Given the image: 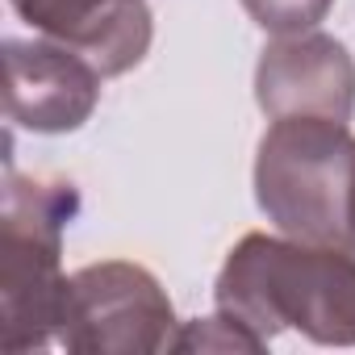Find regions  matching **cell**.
I'll use <instances>...</instances> for the list:
<instances>
[{
	"label": "cell",
	"instance_id": "2",
	"mask_svg": "<svg viewBox=\"0 0 355 355\" xmlns=\"http://www.w3.org/2000/svg\"><path fill=\"white\" fill-rule=\"evenodd\" d=\"M80 214L71 180H34L5 167L0 193V347L9 355L59 347L63 230Z\"/></svg>",
	"mask_w": 355,
	"mask_h": 355
},
{
	"label": "cell",
	"instance_id": "9",
	"mask_svg": "<svg viewBox=\"0 0 355 355\" xmlns=\"http://www.w3.org/2000/svg\"><path fill=\"white\" fill-rule=\"evenodd\" d=\"M171 351H268L251 330H243L234 318L214 313V318H193L180 326Z\"/></svg>",
	"mask_w": 355,
	"mask_h": 355
},
{
	"label": "cell",
	"instance_id": "6",
	"mask_svg": "<svg viewBox=\"0 0 355 355\" xmlns=\"http://www.w3.org/2000/svg\"><path fill=\"white\" fill-rule=\"evenodd\" d=\"M255 101L276 117H330L351 121L355 113V59L322 30L272 38L255 63Z\"/></svg>",
	"mask_w": 355,
	"mask_h": 355
},
{
	"label": "cell",
	"instance_id": "3",
	"mask_svg": "<svg viewBox=\"0 0 355 355\" xmlns=\"http://www.w3.org/2000/svg\"><path fill=\"white\" fill-rule=\"evenodd\" d=\"M255 205L288 239L355 247V134L330 117H276L255 150Z\"/></svg>",
	"mask_w": 355,
	"mask_h": 355
},
{
	"label": "cell",
	"instance_id": "1",
	"mask_svg": "<svg viewBox=\"0 0 355 355\" xmlns=\"http://www.w3.org/2000/svg\"><path fill=\"white\" fill-rule=\"evenodd\" d=\"M214 305L263 347L280 330L318 347H355V247L243 234L218 272Z\"/></svg>",
	"mask_w": 355,
	"mask_h": 355
},
{
	"label": "cell",
	"instance_id": "5",
	"mask_svg": "<svg viewBox=\"0 0 355 355\" xmlns=\"http://www.w3.org/2000/svg\"><path fill=\"white\" fill-rule=\"evenodd\" d=\"M101 71L51 38H5V113L30 134H71L101 105Z\"/></svg>",
	"mask_w": 355,
	"mask_h": 355
},
{
	"label": "cell",
	"instance_id": "8",
	"mask_svg": "<svg viewBox=\"0 0 355 355\" xmlns=\"http://www.w3.org/2000/svg\"><path fill=\"white\" fill-rule=\"evenodd\" d=\"M247 17L272 34V38H293V34H309L326 21V13L334 9V0H243Z\"/></svg>",
	"mask_w": 355,
	"mask_h": 355
},
{
	"label": "cell",
	"instance_id": "4",
	"mask_svg": "<svg viewBox=\"0 0 355 355\" xmlns=\"http://www.w3.org/2000/svg\"><path fill=\"white\" fill-rule=\"evenodd\" d=\"M171 297L134 259H101L67 276L59 347L76 355H159L175 347Z\"/></svg>",
	"mask_w": 355,
	"mask_h": 355
},
{
	"label": "cell",
	"instance_id": "7",
	"mask_svg": "<svg viewBox=\"0 0 355 355\" xmlns=\"http://www.w3.org/2000/svg\"><path fill=\"white\" fill-rule=\"evenodd\" d=\"M42 38L80 51L105 80L134 71L155 38L146 0H9Z\"/></svg>",
	"mask_w": 355,
	"mask_h": 355
}]
</instances>
